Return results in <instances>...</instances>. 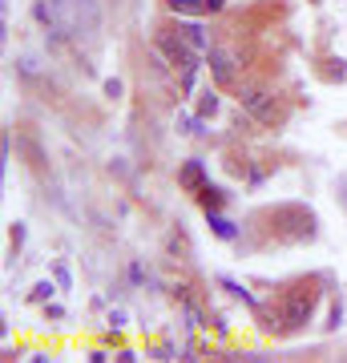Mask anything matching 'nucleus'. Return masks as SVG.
Returning a JSON list of instances; mask_svg holds the SVG:
<instances>
[{
	"mask_svg": "<svg viewBox=\"0 0 347 363\" xmlns=\"http://www.w3.org/2000/svg\"><path fill=\"white\" fill-rule=\"evenodd\" d=\"M178 28H182V37L190 40V45H194L198 52L210 49V40H206V28H202V25H178Z\"/></svg>",
	"mask_w": 347,
	"mask_h": 363,
	"instance_id": "0eeeda50",
	"label": "nucleus"
},
{
	"mask_svg": "<svg viewBox=\"0 0 347 363\" xmlns=\"http://www.w3.org/2000/svg\"><path fill=\"white\" fill-rule=\"evenodd\" d=\"M178 182L186 186V190H202V166H198V162H186L182 174H178Z\"/></svg>",
	"mask_w": 347,
	"mask_h": 363,
	"instance_id": "423d86ee",
	"label": "nucleus"
},
{
	"mask_svg": "<svg viewBox=\"0 0 347 363\" xmlns=\"http://www.w3.org/2000/svg\"><path fill=\"white\" fill-rule=\"evenodd\" d=\"M154 45H158L162 52H166L170 65H186L194 52H198V49L190 45V40L182 37V28H158V40H154Z\"/></svg>",
	"mask_w": 347,
	"mask_h": 363,
	"instance_id": "f03ea898",
	"label": "nucleus"
},
{
	"mask_svg": "<svg viewBox=\"0 0 347 363\" xmlns=\"http://www.w3.org/2000/svg\"><path fill=\"white\" fill-rule=\"evenodd\" d=\"M109 327H114V331H121V327H126V315L114 311V315H109Z\"/></svg>",
	"mask_w": 347,
	"mask_h": 363,
	"instance_id": "9b49d317",
	"label": "nucleus"
},
{
	"mask_svg": "<svg viewBox=\"0 0 347 363\" xmlns=\"http://www.w3.org/2000/svg\"><path fill=\"white\" fill-rule=\"evenodd\" d=\"M210 222H214V230L222 234V238H234V226L226 218H219V214H210Z\"/></svg>",
	"mask_w": 347,
	"mask_h": 363,
	"instance_id": "9d476101",
	"label": "nucleus"
},
{
	"mask_svg": "<svg viewBox=\"0 0 347 363\" xmlns=\"http://www.w3.org/2000/svg\"><path fill=\"white\" fill-rule=\"evenodd\" d=\"M219 113V89H202L198 97V117H214Z\"/></svg>",
	"mask_w": 347,
	"mask_h": 363,
	"instance_id": "6e6552de",
	"label": "nucleus"
},
{
	"mask_svg": "<svg viewBox=\"0 0 347 363\" xmlns=\"http://www.w3.org/2000/svg\"><path fill=\"white\" fill-rule=\"evenodd\" d=\"M238 109H246L258 125H275V97L267 89H258V85H243L238 89Z\"/></svg>",
	"mask_w": 347,
	"mask_h": 363,
	"instance_id": "f257e3e1",
	"label": "nucleus"
},
{
	"mask_svg": "<svg viewBox=\"0 0 347 363\" xmlns=\"http://www.w3.org/2000/svg\"><path fill=\"white\" fill-rule=\"evenodd\" d=\"M311 311H315V298H311L307 291H299V295H291V303H287L283 323L291 327V331H299V327L311 323Z\"/></svg>",
	"mask_w": 347,
	"mask_h": 363,
	"instance_id": "7ed1b4c3",
	"label": "nucleus"
},
{
	"mask_svg": "<svg viewBox=\"0 0 347 363\" xmlns=\"http://www.w3.org/2000/svg\"><path fill=\"white\" fill-rule=\"evenodd\" d=\"M28 298H33V303H45V298H53V283H37Z\"/></svg>",
	"mask_w": 347,
	"mask_h": 363,
	"instance_id": "1a4fd4ad",
	"label": "nucleus"
},
{
	"mask_svg": "<svg viewBox=\"0 0 347 363\" xmlns=\"http://www.w3.org/2000/svg\"><path fill=\"white\" fill-rule=\"evenodd\" d=\"M206 61H210V73L219 85H231L234 81V52L226 49H206Z\"/></svg>",
	"mask_w": 347,
	"mask_h": 363,
	"instance_id": "20e7f679",
	"label": "nucleus"
},
{
	"mask_svg": "<svg viewBox=\"0 0 347 363\" xmlns=\"http://www.w3.org/2000/svg\"><path fill=\"white\" fill-rule=\"evenodd\" d=\"M182 319H186V331H198V327H206V315L198 303H190V298H182Z\"/></svg>",
	"mask_w": 347,
	"mask_h": 363,
	"instance_id": "39448f33",
	"label": "nucleus"
},
{
	"mask_svg": "<svg viewBox=\"0 0 347 363\" xmlns=\"http://www.w3.org/2000/svg\"><path fill=\"white\" fill-rule=\"evenodd\" d=\"M222 4H226V0H202V9H206V13H219Z\"/></svg>",
	"mask_w": 347,
	"mask_h": 363,
	"instance_id": "f8f14e48",
	"label": "nucleus"
}]
</instances>
